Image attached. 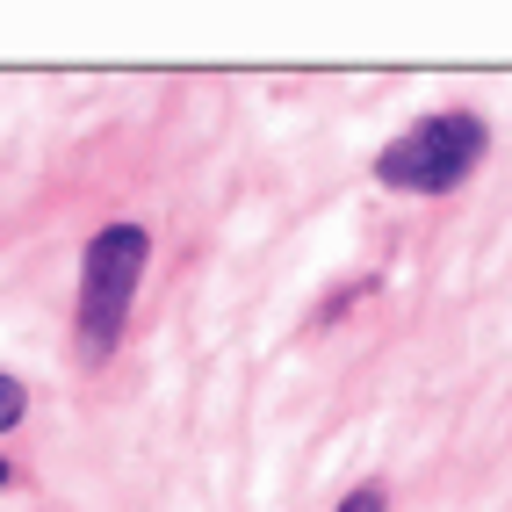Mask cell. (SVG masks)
<instances>
[{"label": "cell", "mask_w": 512, "mask_h": 512, "mask_svg": "<svg viewBox=\"0 0 512 512\" xmlns=\"http://www.w3.org/2000/svg\"><path fill=\"white\" fill-rule=\"evenodd\" d=\"M145 260H152V238L138 224H109L87 238L80 253V361H109L123 347V325H130V296L145 282Z\"/></svg>", "instance_id": "1"}, {"label": "cell", "mask_w": 512, "mask_h": 512, "mask_svg": "<svg viewBox=\"0 0 512 512\" xmlns=\"http://www.w3.org/2000/svg\"><path fill=\"white\" fill-rule=\"evenodd\" d=\"M491 152V130L476 109H448V116H426L412 123L397 145L375 152V181L383 188H404V195H448L462 188Z\"/></svg>", "instance_id": "2"}, {"label": "cell", "mask_w": 512, "mask_h": 512, "mask_svg": "<svg viewBox=\"0 0 512 512\" xmlns=\"http://www.w3.org/2000/svg\"><path fill=\"white\" fill-rule=\"evenodd\" d=\"M22 412H29V390L15 383V375H0V433L22 426Z\"/></svg>", "instance_id": "3"}, {"label": "cell", "mask_w": 512, "mask_h": 512, "mask_svg": "<svg viewBox=\"0 0 512 512\" xmlns=\"http://www.w3.org/2000/svg\"><path fill=\"white\" fill-rule=\"evenodd\" d=\"M339 512H383V484H361V491H347V498H339Z\"/></svg>", "instance_id": "4"}, {"label": "cell", "mask_w": 512, "mask_h": 512, "mask_svg": "<svg viewBox=\"0 0 512 512\" xmlns=\"http://www.w3.org/2000/svg\"><path fill=\"white\" fill-rule=\"evenodd\" d=\"M8 476H15V469H8V462H0V491H8Z\"/></svg>", "instance_id": "5"}]
</instances>
